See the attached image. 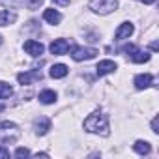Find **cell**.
Masks as SVG:
<instances>
[{
    "label": "cell",
    "instance_id": "obj_1",
    "mask_svg": "<svg viewBox=\"0 0 159 159\" xmlns=\"http://www.w3.org/2000/svg\"><path fill=\"white\" fill-rule=\"evenodd\" d=\"M84 129L88 133H96L101 137L109 135V120L103 112H92L86 120H84Z\"/></svg>",
    "mask_w": 159,
    "mask_h": 159
},
{
    "label": "cell",
    "instance_id": "obj_2",
    "mask_svg": "<svg viewBox=\"0 0 159 159\" xmlns=\"http://www.w3.org/2000/svg\"><path fill=\"white\" fill-rule=\"evenodd\" d=\"M21 131L17 124L13 122H2L0 124V144H13L19 139Z\"/></svg>",
    "mask_w": 159,
    "mask_h": 159
},
{
    "label": "cell",
    "instance_id": "obj_3",
    "mask_svg": "<svg viewBox=\"0 0 159 159\" xmlns=\"http://www.w3.org/2000/svg\"><path fill=\"white\" fill-rule=\"evenodd\" d=\"M88 8L99 15H107L118 8V0H90Z\"/></svg>",
    "mask_w": 159,
    "mask_h": 159
},
{
    "label": "cell",
    "instance_id": "obj_4",
    "mask_svg": "<svg viewBox=\"0 0 159 159\" xmlns=\"http://www.w3.org/2000/svg\"><path fill=\"white\" fill-rule=\"evenodd\" d=\"M98 54H99L98 49H90V47H73V49H71V56H73V60H77V62L92 60V58H96Z\"/></svg>",
    "mask_w": 159,
    "mask_h": 159
},
{
    "label": "cell",
    "instance_id": "obj_5",
    "mask_svg": "<svg viewBox=\"0 0 159 159\" xmlns=\"http://www.w3.org/2000/svg\"><path fill=\"white\" fill-rule=\"evenodd\" d=\"M41 71H38V69H32V71H26V73H19L17 75V81L25 86V84H32V83H36V81H41Z\"/></svg>",
    "mask_w": 159,
    "mask_h": 159
},
{
    "label": "cell",
    "instance_id": "obj_6",
    "mask_svg": "<svg viewBox=\"0 0 159 159\" xmlns=\"http://www.w3.org/2000/svg\"><path fill=\"white\" fill-rule=\"evenodd\" d=\"M25 51L30 54V56H34V58H38V56H41L43 54V51H45V47L39 43V41H34V39H28V41H25Z\"/></svg>",
    "mask_w": 159,
    "mask_h": 159
},
{
    "label": "cell",
    "instance_id": "obj_7",
    "mask_svg": "<svg viewBox=\"0 0 159 159\" xmlns=\"http://www.w3.org/2000/svg\"><path fill=\"white\" fill-rule=\"evenodd\" d=\"M67 49H69V43H67L66 39H54V41L51 43V47H49V51H51L54 56H62V54H66Z\"/></svg>",
    "mask_w": 159,
    "mask_h": 159
},
{
    "label": "cell",
    "instance_id": "obj_8",
    "mask_svg": "<svg viewBox=\"0 0 159 159\" xmlns=\"http://www.w3.org/2000/svg\"><path fill=\"white\" fill-rule=\"evenodd\" d=\"M114 69H116V64H114L112 60H101V62L96 66V73H98L99 77L109 75V73H112Z\"/></svg>",
    "mask_w": 159,
    "mask_h": 159
},
{
    "label": "cell",
    "instance_id": "obj_9",
    "mask_svg": "<svg viewBox=\"0 0 159 159\" xmlns=\"http://www.w3.org/2000/svg\"><path fill=\"white\" fill-rule=\"evenodd\" d=\"M153 83V77L150 73H142V75H137L135 77V86L139 90H144V88H150Z\"/></svg>",
    "mask_w": 159,
    "mask_h": 159
},
{
    "label": "cell",
    "instance_id": "obj_10",
    "mask_svg": "<svg viewBox=\"0 0 159 159\" xmlns=\"http://www.w3.org/2000/svg\"><path fill=\"white\" fill-rule=\"evenodd\" d=\"M133 25L131 23H122L120 26H118V30H116V34H114V38L120 41V39H125V38H129L131 34H133Z\"/></svg>",
    "mask_w": 159,
    "mask_h": 159
},
{
    "label": "cell",
    "instance_id": "obj_11",
    "mask_svg": "<svg viewBox=\"0 0 159 159\" xmlns=\"http://www.w3.org/2000/svg\"><path fill=\"white\" fill-rule=\"evenodd\" d=\"M34 129H36V133H38V135H45V133L51 129V120H49V118H45V116L38 118V120L34 122Z\"/></svg>",
    "mask_w": 159,
    "mask_h": 159
},
{
    "label": "cell",
    "instance_id": "obj_12",
    "mask_svg": "<svg viewBox=\"0 0 159 159\" xmlns=\"http://www.w3.org/2000/svg\"><path fill=\"white\" fill-rule=\"evenodd\" d=\"M127 56H129L135 64H142V62H148V60H150V54H148L146 51H144V52H142V51H139L137 47H135V49H133Z\"/></svg>",
    "mask_w": 159,
    "mask_h": 159
},
{
    "label": "cell",
    "instance_id": "obj_13",
    "mask_svg": "<svg viewBox=\"0 0 159 159\" xmlns=\"http://www.w3.org/2000/svg\"><path fill=\"white\" fill-rule=\"evenodd\" d=\"M43 19H45L47 23H51V25H58V23L62 21V15H60L56 10L49 8V10H45V11H43Z\"/></svg>",
    "mask_w": 159,
    "mask_h": 159
},
{
    "label": "cell",
    "instance_id": "obj_14",
    "mask_svg": "<svg viewBox=\"0 0 159 159\" xmlns=\"http://www.w3.org/2000/svg\"><path fill=\"white\" fill-rule=\"evenodd\" d=\"M49 75H51L52 79H62V77L67 75V66H64V64H54V66L49 69Z\"/></svg>",
    "mask_w": 159,
    "mask_h": 159
},
{
    "label": "cell",
    "instance_id": "obj_15",
    "mask_svg": "<svg viewBox=\"0 0 159 159\" xmlns=\"http://www.w3.org/2000/svg\"><path fill=\"white\" fill-rule=\"evenodd\" d=\"M133 148H135V152L140 153V155H148V153L152 152V146H150V142H146V140H137V142L133 144Z\"/></svg>",
    "mask_w": 159,
    "mask_h": 159
},
{
    "label": "cell",
    "instance_id": "obj_16",
    "mask_svg": "<svg viewBox=\"0 0 159 159\" xmlns=\"http://www.w3.org/2000/svg\"><path fill=\"white\" fill-rule=\"evenodd\" d=\"M15 19H17V15H15V13H11V11H6V10H0V26L11 25Z\"/></svg>",
    "mask_w": 159,
    "mask_h": 159
},
{
    "label": "cell",
    "instance_id": "obj_17",
    "mask_svg": "<svg viewBox=\"0 0 159 159\" xmlns=\"http://www.w3.org/2000/svg\"><path fill=\"white\" fill-rule=\"evenodd\" d=\"M39 101H41L43 105H51V103L56 101V94H54L52 90H43V92L39 94Z\"/></svg>",
    "mask_w": 159,
    "mask_h": 159
},
{
    "label": "cell",
    "instance_id": "obj_18",
    "mask_svg": "<svg viewBox=\"0 0 159 159\" xmlns=\"http://www.w3.org/2000/svg\"><path fill=\"white\" fill-rule=\"evenodd\" d=\"M13 94V88L8 83H0V99H6Z\"/></svg>",
    "mask_w": 159,
    "mask_h": 159
},
{
    "label": "cell",
    "instance_id": "obj_19",
    "mask_svg": "<svg viewBox=\"0 0 159 159\" xmlns=\"http://www.w3.org/2000/svg\"><path fill=\"white\" fill-rule=\"evenodd\" d=\"M41 4H43V0H26V6H28V10H38Z\"/></svg>",
    "mask_w": 159,
    "mask_h": 159
},
{
    "label": "cell",
    "instance_id": "obj_20",
    "mask_svg": "<svg viewBox=\"0 0 159 159\" xmlns=\"http://www.w3.org/2000/svg\"><path fill=\"white\" fill-rule=\"evenodd\" d=\"M28 155H30L28 148H17L15 150V157H28Z\"/></svg>",
    "mask_w": 159,
    "mask_h": 159
},
{
    "label": "cell",
    "instance_id": "obj_21",
    "mask_svg": "<svg viewBox=\"0 0 159 159\" xmlns=\"http://www.w3.org/2000/svg\"><path fill=\"white\" fill-rule=\"evenodd\" d=\"M10 157V152H8V148L4 146V144H0V159H8Z\"/></svg>",
    "mask_w": 159,
    "mask_h": 159
},
{
    "label": "cell",
    "instance_id": "obj_22",
    "mask_svg": "<svg viewBox=\"0 0 159 159\" xmlns=\"http://www.w3.org/2000/svg\"><path fill=\"white\" fill-rule=\"evenodd\" d=\"M152 131H153V133H159V118H157V116L152 120Z\"/></svg>",
    "mask_w": 159,
    "mask_h": 159
},
{
    "label": "cell",
    "instance_id": "obj_23",
    "mask_svg": "<svg viewBox=\"0 0 159 159\" xmlns=\"http://www.w3.org/2000/svg\"><path fill=\"white\" fill-rule=\"evenodd\" d=\"M56 4H60V6H66V4H69V0H54Z\"/></svg>",
    "mask_w": 159,
    "mask_h": 159
},
{
    "label": "cell",
    "instance_id": "obj_24",
    "mask_svg": "<svg viewBox=\"0 0 159 159\" xmlns=\"http://www.w3.org/2000/svg\"><path fill=\"white\" fill-rule=\"evenodd\" d=\"M139 2H142V4H153L155 0H139Z\"/></svg>",
    "mask_w": 159,
    "mask_h": 159
},
{
    "label": "cell",
    "instance_id": "obj_25",
    "mask_svg": "<svg viewBox=\"0 0 159 159\" xmlns=\"http://www.w3.org/2000/svg\"><path fill=\"white\" fill-rule=\"evenodd\" d=\"M4 109H6V105H2V103H0V112H2Z\"/></svg>",
    "mask_w": 159,
    "mask_h": 159
},
{
    "label": "cell",
    "instance_id": "obj_26",
    "mask_svg": "<svg viewBox=\"0 0 159 159\" xmlns=\"http://www.w3.org/2000/svg\"><path fill=\"white\" fill-rule=\"evenodd\" d=\"M0 45H2V36H0Z\"/></svg>",
    "mask_w": 159,
    "mask_h": 159
}]
</instances>
